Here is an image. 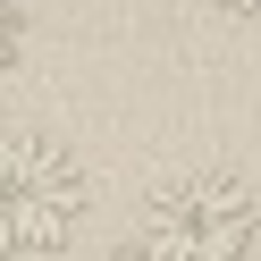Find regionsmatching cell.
<instances>
[{"label": "cell", "mask_w": 261, "mask_h": 261, "mask_svg": "<svg viewBox=\"0 0 261 261\" xmlns=\"http://www.w3.org/2000/svg\"><path fill=\"white\" fill-rule=\"evenodd\" d=\"M85 169H76L68 143L51 135H9V152H0V253L9 261H42L59 253V244L85 227Z\"/></svg>", "instance_id": "7a4b0ae2"}, {"label": "cell", "mask_w": 261, "mask_h": 261, "mask_svg": "<svg viewBox=\"0 0 261 261\" xmlns=\"http://www.w3.org/2000/svg\"><path fill=\"white\" fill-rule=\"evenodd\" d=\"M118 261H152V253H143V244H126V253H118Z\"/></svg>", "instance_id": "277c9868"}, {"label": "cell", "mask_w": 261, "mask_h": 261, "mask_svg": "<svg viewBox=\"0 0 261 261\" xmlns=\"http://www.w3.org/2000/svg\"><path fill=\"white\" fill-rule=\"evenodd\" d=\"M219 17H261V0H211Z\"/></svg>", "instance_id": "3957f363"}, {"label": "cell", "mask_w": 261, "mask_h": 261, "mask_svg": "<svg viewBox=\"0 0 261 261\" xmlns=\"http://www.w3.org/2000/svg\"><path fill=\"white\" fill-rule=\"evenodd\" d=\"M261 211L236 169H177L143 194V253L152 261H253Z\"/></svg>", "instance_id": "6da1fadb"}]
</instances>
